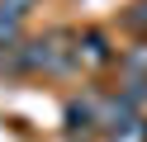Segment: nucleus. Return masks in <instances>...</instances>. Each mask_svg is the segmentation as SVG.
Here are the masks:
<instances>
[{
  "mask_svg": "<svg viewBox=\"0 0 147 142\" xmlns=\"http://www.w3.org/2000/svg\"><path fill=\"white\" fill-rule=\"evenodd\" d=\"M14 38H19V14L0 5V47H5V43H14Z\"/></svg>",
  "mask_w": 147,
  "mask_h": 142,
  "instance_id": "obj_1",
  "label": "nucleus"
},
{
  "mask_svg": "<svg viewBox=\"0 0 147 142\" xmlns=\"http://www.w3.org/2000/svg\"><path fill=\"white\" fill-rule=\"evenodd\" d=\"M142 137H147V123H138V118H133V123H123V128L114 133V142H142Z\"/></svg>",
  "mask_w": 147,
  "mask_h": 142,
  "instance_id": "obj_2",
  "label": "nucleus"
},
{
  "mask_svg": "<svg viewBox=\"0 0 147 142\" xmlns=\"http://www.w3.org/2000/svg\"><path fill=\"white\" fill-rule=\"evenodd\" d=\"M105 57H109V52H105V38L90 33V38H86V62H105Z\"/></svg>",
  "mask_w": 147,
  "mask_h": 142,
  "instance_id": "obj_3",
  "label": "nucleus"
},
{
  "mask_svg": "<svg viewBox=\"0 0 147 142\" xmlns=\"http://www.w3.org/2000/svg\"><path fill=\"white\" fill-rule=\"evenodd\" d=\"M123 71H128V76L147 71V47H138V52H128V57H123Z\"/></svg>",
  "mask_w": 147,
  "mask_h": 142,
  "instance_id": "obj_4",
  "label": "nucleus"
},
{
  "mask_svg": "<svg viewBox=\"0 0 147 142\" xmlns=\"http://www.w3.org/2000/svg\"><path fill=\"white\" fill-rule=\"evenodd\" d=\"M24 5H29V0H5V9H14V14H24Z\"/></svg>",
  "mask_w": 147,
  "mask_h": 142,
  "instance_id": "obj_5",
  "label": "nucleus"
}]
</instances>
